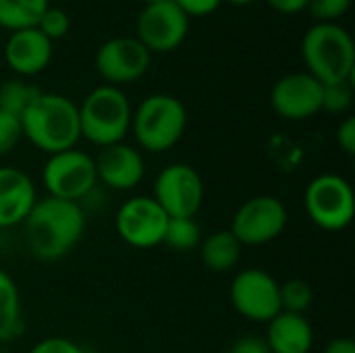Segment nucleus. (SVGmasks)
Returning a JSON list of instances; mask_svg holds the SVG:
<instances>
[{"label":"nucleus","instance_id":"11","mask_svg":"<svg viewBox=\"0 0 355 353\" xmlns=\"http://www.w3.org/2000/svg\"><path fill=\"white\" fill-rule=\"evenodd\" d=\"M168 225L166 212L150 196H135L123 202L114 216V229L119 237L137 250H150L162 246Z\"/></svg>","mask_w":355,"mask_h":353},{"label":"nucleus","instance_id":"35","mask_svg":"<svg viewBox=\"0 0 355 353\" xmlns=\"http://www.w3.org/2000/svg\"><path fill=\"white\" fill-rule=\"evenodd\" d=\"M231 4H250V2H254V0H229Z\"/></svg>","mask_w":355,"mask_h":353},{"label":"nucleus","instance_id":"3","mask_svg":"<svg viewBox=\"0 0 355 353\" xmlns=\"http://www.w3.org/2000/svg\"><path fill=\"white\" fill-rule=\"evenodd\" d=\"M308 73L324 83L354 81L355 46L352 35L337 23H316L302 40Z\"/></svg>","mask_w":355,"mask_h":353},{"label":"nucleus","instance_id":"26","mask_svg":"<svg viewBox=\"0 0 355 353\" xmlns=\"http://www.w3.org/2000/svg\"><path fill=\"white\" fill-rule=\"evenodd\" d=\"M69 27H71V19H69V15H67L62 8H58V6H48L46 12L42 15L40 23H37V29H40L50 42L64 37L67 31H69Z\"/></svg>","mask_w":355,"mask_h":353},{"label":"nucleus","instance_id":"36","mask_svg":"<svg viewBox=\"0 0 355 353\" xmlns=\"http://www.w3.org/2000/svg\"><path fill=\"white\" fill-rule=\"evenodd\" d=\"M146 4H154V2H162V0H144Z\"/></svg>","mask_w":355,"mask_h":353},{"label":"nucleus","instance_id":"27","mask_svg":"<svg viewBox=\"0 0 355 353\" xmlns=\"http://www.w3.org/2000/svg\"><path fill=\"white\" fill-rule=\"evenodd\" d=\"M352 6V0H308V10L320 23H335Z\"/></svg>","mask_w":355,"mask_h":353},{"label":"nucleus","instance_id":"4","mask_svg":"<svg viewBox=\"0 0 355 353\" xmlns=\"http://www.w3.org/2000/svg\"><path fill=\"white\" fill-rule=\"evenodd\" d=\"M81 137L98 148L112 146L125 139L131 129V104L121 87L100 85L92 89L77 106Z\"/></svg>","mask_w":355,"mask_h":353},{"label":"nucleus","instance_id":"6","mask_svg":"<svg viewBox=\"0 0 355 353\" xmlns=\"http://www.w3.org/2000/svg\"><path fill=\"white\" fill-rule=\"evenodd\" d=\"M304 206L310 221L318 229L343 231L354 221V187L341 175H333V173L318 175L306 187Z\"/></svg>","mask_w":355,"mask_h":353},{"label":"nucleus","instance_id":"13","mask_svg":"<svg viewBox=\"0 0 355 353\" xmlns=\"http://www.w3.org/2000/svg\"><path fill=\"white\" fill-rule=\"evenodd\" d=\"M189 31V17L173 2L146 4L137 17V40L150 52H171L183 44Z\"/></svg>","mask_w":355,"mask_h":353},{"label":"nucleus","instance_id":"19","mask_svg":"<svg viewBox=\"0 0 355 353\" xmlns=\"http://www.w3.org/2000/svg\"><path fill=\"white\" fill-rule=\"evenodd\" d=\"M198 250H200V260L208 270L229 273L239 264L243 246L235 239V235L229 229H220L210 233L208 237H202Z\"/></svg>","mask_w":355,"mask_h":353},{"label":"nucleus","instance_id":"9","mask_svg":"<svg viewBox=\"0 0 355 353\" xmlns=\"http://www.w3.org/2000/svg\"><path fill=\"white\" fill-rule=\"evenodd\" d=\"M204 193L200 173L185 162H175L158 173L152 198L168 218H193L202 208Z\"/></svg>","mask_w":355,"mask_h":353},{"label":"nucleus","instance_id":"23","mask_svg":"<svg viewBox=\"0 0 355 353\" xmlns=\"http://www.w3.org/2000/svg\"><path fill=\"white\" fill-rule=\"evenodd\" d=\"M202 243V231L196 218H168L162 246L175 252H191Z\"/></svg>","mask_w":355,"mask_h":353},{"label":"nucleus","instance_id":"7","mask_svg":"<svg viewBox=\"0 0 355 353\" xmlns=\"http://www.w3.org/2000/svg\"><path fill=\"white\" fill-rule=\"evenodd\" d=\"M42 181L50 198L79 202L98 183L94 158L77 148L48 156Z\"/></svg>","mask_w":355,"mask_h":353},{"label":"nucleus","instance_id":"15","mask_svg":"<svg viewBox=\"0 0 355 353\" xmlns=\"http://www.w3.org/2000/svg\"><path fill=\"white\" fill-rule=\"evenodd\" d=\"M94 164L98 181H102L114 191L135 189L146 175V162L141 152L125 141L100 148L98 156L94 158Z\"/></svg>","mask_w":355,"mask_h":353},{"label":"nucleus","instance_id":"21","mask_svg":"<svg viewBox=\"0 0 355 353\" xmlns=\"http://www.w3.org/2000/svg\"><path fill=\"white\" fill-rule=\"evenodd\" d=\"M21 329V295L10 279L0 268V343L17 337Z\"/></svg>","mask_w":355,"mask_h":353},{"label":"nucleus","instance_id":"31","mask_svg":"<svg viewBox=\"0 0 355 353\" xmlns=\"http://www.w3.org/2000/svg\"><path fill=\"white\" fill-rule=\"evenodd\" d=\"M337 144L339 148L347 154L354 156L355 154V117H347L343 119V123L337 129Z\"/></svg>","mask_w":355,"mask_h":353},{"label":"nucleus","instance_id":"12","mask_svg":"<svg viewBox=\"0 0 355 353\" xmlns=\"http://www.w3.org/2000/svg\"><path fill=\"white\" fill-rule=\"evenodd\" d=\"M152 52L137 37H110L96 52V69L106 85H125L141 79L150 69Z\"/></svg>","mask_w":355,"mask_h":353},{"label":"nucleus","instance_id":"34","mask_svg":"<svg viewBox=\"0 0 355 353\" xmlns=\"http://www.w3.org/2000/svg\"><path fill=\"white\" fill-rule=\"evenodd\" d=\"M322 353H355V343L349 337H337L324 347Z\"/></svg>","mask_w":355,"mask_h":353},{"label":"nucleus","instance_id":"22","mask_svg":"<svg viewBox=\"0 0 355 353\" xmlns=\"http://www.w3.org/2000/svg\"><path fill=\"white\" fill-rule=\"evenodd\" d=\"M42 94V89L23 79H10L0 85V110L21 119L27 106Z\"/></svg>","mask_w":355,"mask_h":353},{"label":"nucleus","instance_id":"5","mask_svg":"<svg viewBox=\"0 0 355 353\" xmlns=\"http://www.w3.org/2000/svg\"><path fill=\"white\" fill-rule=\"evenodd\" d=\"M187 129V110L171 94H152L141 100L131 117L135 141L146 152H166L175 148Z\"/></svg>","mask_w":355,"mask_h":353},{"label":"nucleus","instance_id":"32","mask_svg":"<svg viewBox=\"0 0 355 353\" xmlns=\"http://www.w3.org/2000/svg\"><path fill=\"white\" fill-rule=\"evenodd\" d=\"M229 353H270V350H268L264 337L248 335V337L237 339V341L231 345Z\"/></svg>","mask_w":355,"mask_h":353},{"label":"nucleus","instance_id":"8","mask_svg":"<svg viewBox=\"0 0 355 353\" xmlns=\"http://www.w3.org/2000/svg\"><path fill=\"white\" fill-rule=\"evenodd\" d=\"M231 306L250 322L268 325L281 312L279 281L262 268H245L235 275L229 289Z\"/></svg>","mask_w":355,"mask_h":353},{"label":"nucleus","instance_id":"18","mask_svg":"<svg viewBox=\"0 0 355 353\" xmlns=\"http://www.w3.org/2000/svg\"><path fill=\"white\" fill-rule=\"evenodd\" d=\"M270 353H310L314 345V329L304 314L279 312L266 331Z\"/></svg>","mask_w":355,"mask_h":353},{"label":"nucleus","instance_id":"17","mask_svg":"<svg viewBox=\"0 0 355 353\" xmlns=\"http://www.w3.org/2000/svg\"><path fill=\"white\" fill-rule=\"evenodd\" d=\"M35 202L31 177L17 166H0V229L23 225Z\"/></svg>","mask_w":355,"mask_h":353},{"label":"nucleus","instance_id":"16","mask_svg":"<svg viewBox=\"0 0 355 353\" xmlns=\"http://www.w3.org/2000/svg\"><path fill=\"white\" fill-rule=\"evenodd\" d=\"M4 58L17 75H37L52 60V42L37 27L10 31V37L4 46Z\"/></svg>","mask_w":355,"mask_h":353},{"label":"nucleus","instance_id":"25","mask_svg":"<svg viewBox=\"0 0 355 353\" xmlns=\"http://www.w3.org/2000/svg\"><path fill=\"white\" fill-rule=\"evenodd\" d=\"M354 102V81L324 83L322 85V110L341 114Z\"/></svg>","mask_w":355,"mask_h":353},{"label":"nucleus","instance_id":"28","mask_svg":"<svg viewBox=\"0 0 355 353\" xmlns=\"http://www.w3.org/2000/svg\"><path fill=\"white\" fill-rule=\"evenodd\" d=\"M21 121L4 110H0V156H6L21 141Z\"/></svg>","mask_w":355,"mask_h":353},{"label":"nucleus","instance_id":"14","mask_svg":"<svg viewBox=\"0 0 355 353\" xmlns=\"http://www.w3.org/2000/svg\"><path fill=\"white\" fill-rule=\"evenodd\" d=\"M272 110L287 121H304L322 110V83L308 71L281 77L270 89Z\"/></svg>","mask_w":355,"mask_h":353},{"label":"nucleus","instance_id":"24","mask_svg":"<svg viewBox=\"0 0 355 353\" xmlns=\"http://www.w3.org/2000/svg\"><path fill=\"white\" fill-rule=\"evenodd\" d=\"M279 298H281V312L304 314L312 308L314 291L312 285L304 279H289L279 283Z\"/></svg>","mask_w":355,"mask_h":353},{"label":"nucleus","instance_id":"30","mask_svg":"<svg viewBox=\"0 0 355 353\" xmlns=\"http://www.w3.org/2000/svg\"><path fill=\"white\" fill-rule=\"evenodd\" d=\"M189 19L191 17H206V15H212L223 0H173Z\"/></svg>","mask_w":355,"mask_h":353},{"label":"nucleus","instance_id":"33","mask_svg":"<svg viewBox=\"0 0 355 353\" xmlns=\"http://www.w3.org/2000/svg\"><path fill=\"white\" fill-rule=\"evenodd\" d=\"M266 2L283 15H297L308 6V0H266Z\"/></svg>","mask_w":355,"mask_h":353},{"label":"nucleus","instance_id":"29","mask_svg":"<svg viewBox=\"0 0 355 353\" xmlns=\"http://www.w3.org/2000/svg\"><path fill=\"white\" fill-rule=\"evenodd\" d=\"M29 353H87L79 343L64 337H48L37 341Z\"/></svg>","mask_w":355,"mask_h":353},{"label":"nucleus","instance_id":"20","mask_svg":"<svg viewBox=\"0 0 355 353\" xmlns=\"http://www.w3.org/2000/svg\"><path fill=\"white\" fill-rule=\"evenodd\" d=\"M50 0H0V27L10 31L37 27Z\"/></svg>","mask_w":355,"mask_h":353},{"label":"nucleus","instance_id":"2","mask_svg":"<svg viewBox=\"0 0 355 353\" xmlns=\"http://www.w3.org/2000/svg\"><path fill=\"white\" fill-rule=\"evenodd\" d=\"M19 121L23 137L48 156L73 150L81 139L77 104L62 94L42 92Z\"/></svg>","mask_w":355,"mask_h":353},{"label":"nucleus","instance_id":"1","mask_svg":"<svg viewBox=\"0 0 355 353\" xmlns=\"http://www.w3.org/2000/svg\"><path fill=\"white\" fill-rule=\"evenodd\" d=\"M85 212L77 202L58 198L37 200L23 221L29 254L40 262L64 258L85 233Z\"/></svg>","mask_w":355,"mask_h":353},{"label":"nucleus","instance_id":"10","mask_svg":"<svg viewBox=\"0 0 355 353\" xmlns=\"http://www.w3.org/2000/svg\"><path fill=\"white\" fill-rule=\"evenodd\" d=\"M287 221V208L279 198L256 196L237 208L229 231L241 246H266L281 237Z\"/></svg>","mask_w":355,"mask_h":353}]
</instances>
